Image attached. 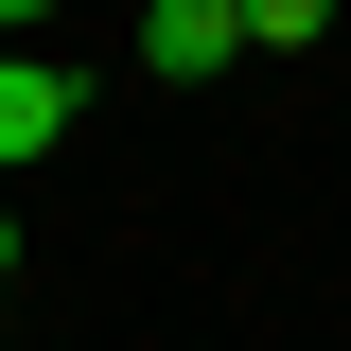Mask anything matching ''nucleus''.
Segmentation results:
<instances>
[{"label": "nucleus", "mask_w": 351, "mask_h": 351, "mask_svg": "<svg viewBox=\"0 0 351 351\" xmlns=\"http://www.w3.org/2000/svg\"><path fill=\"white\" fill-rule=\"evenodd\" d=\"M53 141H71V71H53V53H0V176L53 158Z\"/></svg>", "instance_id": "nucleus-2"}, {"label": "nucleus", "mask_w": 351, "mask_h": 351, "mask_svg": "<svg viewBox=\"0 0 351 351\" xmlns=\"http://www.w3.org/2000/svg\"><path fill=\"white\" fill-rule=\"evenodd\" d=\"M299 36H334V0H246V53H299Z\"/></svg>", "instance_id": "nucleus-3"}, {"label": "nucleus", "mask_w": 351, "mask_h": 351, "mask_svg": "<svg viewBox=\"0 0 351 351\" xmlns=\"http://www.w3.org/2000/svg\"><path fill=\"white\" fill-rule=\"evenodd\" d=\"M228 53H246V0H141V71H228Z\"/></svg>", "instance_id": "nucleus-1"}, {"label": "nucleus", "mask_w": 351, "mask_h": 351, "mask_svg": "<svg viewBox=\"0 0 351 351\" xmlns=\"http://www.w3.org/2000/svg\"><path fill=\"white\" fill-rule=\"evenodd\" d=\"M0 281H18V211H0Z\"/></svg>", "instance_id": "nucleus-5"}, {"label": "nucleus", "mask_w": 351, "mask_h": 351, "mask_svg": "<svg viewBox=\"0 0 351 351\" xmlns=\"http://www.w3.org/2000/svg\"><path fill=\"white\" fill-rule=\"evenodd\" d=\"M36 18H53V0H0V36H36Z\"/></svg>", "instance_id": "nucleus-4"}]
</instances>
